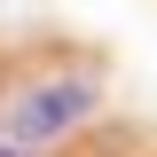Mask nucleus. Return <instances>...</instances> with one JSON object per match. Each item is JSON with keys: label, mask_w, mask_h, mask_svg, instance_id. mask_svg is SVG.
Returning <instances> with one entry per match:
<instances>
[{"label": "nucleus", "mask_w": 157, "mask_h": 157, "mask_svg": "<svg viewBox=\"0 0 157 157\" xmlns=\"http://www.w3.org/2000/svg\"><path fill=\"white\" fill-rule=\"evenodd\" d=\"M86 110H94V86H86V78H55V86H32V94H24L16 134L24 141H55L63 126H78Z\"/></svg>", "instance_id": "f257e3e1"}]
</instances>
